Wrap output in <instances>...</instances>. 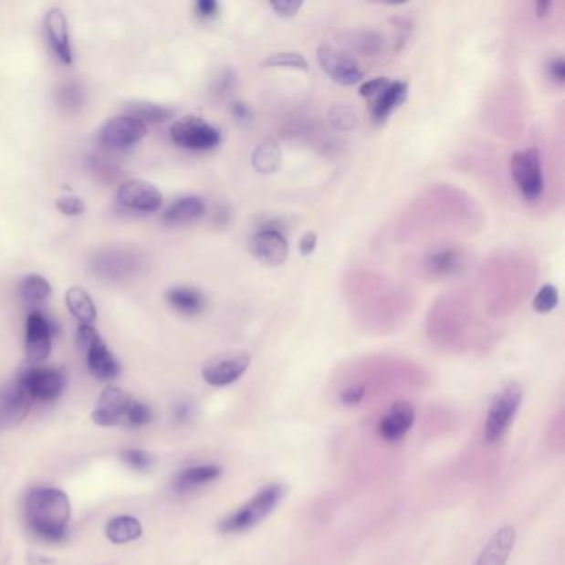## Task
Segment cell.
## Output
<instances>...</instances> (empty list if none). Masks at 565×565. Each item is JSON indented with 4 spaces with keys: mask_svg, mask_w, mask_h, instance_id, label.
<instances>
[{
    "mask_svg": "<svg viewBox=\"0 0 565 565\" xmlns=\"http://www.w3.org/2000/svg\"><path fill=\"white\" fill-rule=\"evenodd\" d=\"M72 507L68 496L57 487H37L28 494L26 516L28 526L47 540L65 538Z\"/></svg>",
    "mask_w": 565,
    "mask_h": 565,
    "instance_id": "obj_1",
    "label": "cell"
},
{
    "mask_svg": "<svg viewBox=\"0 0 565 565\" xmlns=\"http://www.w3.org/2000/svg\"><path fill=\"white\" fill-rule=\"evenodd\" d=\"M286 494V486L282 483H270L252 496L251 501L229 514L219 522V532L223 534H243L257 528L262 520L276 511Z\"/></svg>",
    "mask_w": 565,
    "mask_h": 565,
    "instance_id": "obj_2",
    "label": "cell"
},
{
    "mask_svg": "<svg viewBox=\"0 0 565 565\" xmlns=\"http://www.w3.org/2000/svg\"><path fill=\"white\" fill-rule=\"evenodd\" d=\"M522 398L524 392L518 383H509L494 395L486 414L485 430H483L486 443L496 445L503 440L504 434L511 428L512 422L519 412Z\"/></svg>",
    "mask_w": 565,
    "mask_h": 565,
    "instance_id": "obj_3",
    "label": "cell"
},
{
    "mask_svg": "<svg viewBox=\"0 0 565 565\" xmlns=\"http://www.w3.org/2000/svg\"><path fill=\"white\" fill-rule=\"evenodd\" d=\"M171 140L191 152H209L221 143V131L196 115L176 120L170 128Z\"/></svg>",
    "mask_w": 565,
    "mask_h": 565,
    "instance_id": "obj_4",
    "label": "cell"
},
{
    "mask_svg": "<svg viewBox=\"0 0 565 565\" xmlns=\"http://www.w3.org/2000/svg\"><path fill=\"white\" fill-rule=\"evenodd\" d=\"M512 180L520 191L522 198L538 201L544 191V173L538 150L530 148L526 152H516L511 156Z\"/></svg>",
    "mask_w": 565,
    "mask_h": 565,
    "instance_id": "obj_5",
    "label": "cell"
},
{
    "mask_svg": "<svg viewBox=\"0 0 565 565\" xmlns=\"http://www.w3.org/2000/svg\"><path fill=\"white\" fill-rule=\"evenodd\" d=\"M148 133V126L141 120L128 113L107 120L99 128V141L110 150H128L140 143Z\"/></svg>",
    "mask_w": 565,
    "mask_h": 565,
    "instance_id": "obj_6",
    "label": "cell"
},
{
    "mask_svg": "<svg viewBox=\"0 0 565 565\" xmlns=\"http://www.w3.org/2000/svg\"><path fill=\"white\" fill-rule=\"evenodd\" d=\"M18 383L24 388L28 398L34 402H54L62 395L65 377L57 368L32 365L22 371Z\"/></svg>",
    "mask_w": 565,
    "mask_h": 565,
    "instance_id": "obj_7",
    "label": "cell"
},
{
    "mask_svg": "<svg viewBox=\"0 0 565 565\" xmlns=\"http://www.w3.org/2000/svg\"><path fill=\"white\" fill-rule=\"evenodd\" d=\"M55 325L46 314L34 310L26 322V355L32 365L46 361L52 351Z\"/></svg>",
    "mask_w": 565,
    "mask_h": 565,
    "instance_id": "obj_8",
    "label": "cell"
},
{
    "mask_svg": "<svg viewBox=\"0 0 565 565\" xmlns=\"http://www.w3.org/2000/svg\"><path fill=\"white\" fill-rule=\"evenodd\" d=\"M249 365L251 357L246 351L225 353L207 361L206 367L203 368V378L211 386L233 385L247 371Z\"/></svg>",
    "mask_w": 565,
    "mask_h": 565,
    "instance_id": "obj_9",
    "label": "cell"
},
{
    "mask_svg": "<svg viewBox=\"0 0 565 565\" xmlns=\"http://www.w3.org/2000/svg\"><path fill=\"white\" fill-rule=\"evenodd\" d=\"M117 199L121 206L138 213H154L162 204V191L153 183L144 180L121 183L117 191Z\"/></svg>",
    "mask_w": 565,
    "mask_h": 565,
    "instance_id": "obj_10",
    "label": "cell"
},
{
    "mask_svg": "<svg viewBox=\"0 0 565 565\" xmlns=\"http://www.w3.org/2000/svg\"><path fill=\"white\" fill-rule=\"evenodd\" d=\"M416 413L410 402L396 400L378 422V436L385 443L395 445L403 440L414 424Z\"/></svg>",
    "mask_w": 565,
    "mask_h": 565,
    "instance_id": "obj_11",
    "label": "cell"
},
{
    "mask_svg": "<svg viewBox=\"0 0 565 565\" xmlns=\"http://www.w3.org/2000/svg\"><path fill=\"white\" fill-rule=\"evenodd\" d=\"M317 60L320 68L327 73L335 83L343 87H351L363 78V72L351 57L340 54L333 47L322 46L317 50Z\"/></svg>",
    "mask_w": 565,
    "mask_h": 565,
    "instance_id": "obj_12",
    "label": "cell"
},
{
    "mask_svg": "<svg viewBox=\"0 0 565 565\" xmlns=\"http://www.w3.org/2000/svg\"><path fill=\"white\" fill-rule=\"evenodd\" d=\"M249 252L260 264L267 267H278L288 260V239L284 237V234L277 231L259 229L249 239Z\"/></svg>",
    "mask_w": 565,
    "mask_h": 565,
    "instance_id": "obj_13",
    "label": "cell"
},
{
    "mask_svg": "<svg viewBox=\"0 0 565 565\" xmlns=\"http://www.w3.org/2000/svg\"><path fill=\"white\" fill-rule=\"evenodd\" d=\"M133 398L117 386H107L99 396V406L91 414V420L99 426L126 424V414Z\"/></svg>",
    "mask_w": 565,
    "mask_h": 565,
    "instance_id": "obj_14",
    "label": "cell"
},
{
    "mask_svg": "<svg viewBox=\"0 0 565 565\" xmlns=\"http://www.w3.org/2000/svg\"><path fill=\"white\" fill-rule=\"evenodd\" d=\"M141 266L140 256L125 249H107L93 257V270L103 278H123L131 276Z\"/></svg>",
    "mask_w": 565,
    "mask_h": 565,
    "instance_id": "obj_15",
    "label": "cell"
},
{
    "mask_svg": "<svg viewBox=\"0 0 565 565\" xmlns=\"http://www.w3.org/2000/svg\"><path fill=\"white\" fill-rule=\"evenodd\" d=\"M32 400L20 383L14 382L0 390V426L14 428L26 420Z\"/></svg>",
    "mask_w": 565,
    "mask_h": 565,
    "instance_id": "obj_16",
    "label": "cell"
},
{
    "mask_svg": "<svg viewBox=\"0 0 565 565\" xmlns=\"http://www.w3.org/2000/svg\"><path fill=\"white\" fill-rule=\"evenodd\" d=\"M46 32L50 47L54 54L58 57V60L65 65H70L73 62L72 44L68 34V22L62 9L54 7L47 12Z\"/></svg>",
    "mask_w": 565,
    "mask_h": 565,
    "instance_id": "obj_17",
    "label": "cell"
},
{
    "mask_svg": "<svg viewBox=\"0 0 565 565\" xmlns=\"http://www.w3.org/2000/svg\"><path fill=\"white\" fill-rule=\"evenodd\" d=\"M516 546V529L504 526L496 530L485 548L476 557L473 565H506Z\"/></svg>",
    "mask_w": 565,
    "mask_h": 565,
    "instance_id": "obj_18",
    "label": "cell"
},
{
    "mask_svg": "<svg viewBox=\"0 0 565 565\" xmlns=\"http://www.w3.org/2000/svg\"><path fill=\"white\" fill-rule=\"evenodd\" d=\"M81 351L87 353V363L91 375L99 378V380H113L120 375V363L115 359V355L108 351L105 341L101 340V337L97 335L93 340L89 341Z\"/></svg>",
    "mask_w": 565,
    "mask_h": 565,
    "instance_id": "obj_19",
    "label": "cell"
},
{
    "mask_svg": "<svg viewBox=\"0 0 565 565\" xmlns=\"http://www.w3.org/2000/svg\"><path fill=\"white\" fill-rule=\"evenodd\" d=\"M465 266V254L458 247L443 246L431 251L424 259V269L433 277H451Z\"/></svg>",
    "mask_w": 565,
    "mask_h": 565,
    "instance_id": "obj_20",
    "label": "cell"
},
{
    "mask_svg": "<svg viewBox=\"0 0 565 565\" xmlns=\"http://www.w3.org/2000/svg\"><path fill=\"white\" fill-rule=\"evenodd\" d=\"M206 214V203L199 196H183L171 204L162 219L166 225H183L196 223L203 215Z\"/></svg>",
    "mask_w": 565,
    "mask_h": 565,
    "instance_id": "obj_21",
    "label": "cell"
},
{
    "mask_svg": "<svg viewBox=\"0 0 565 565\" xmlns=\"http://www.w3.org/2000/svg\"><path fill=\"white\" fill-rule=\"evenodd\" d=\"M408 97V83L404 81H390L385 90L373 99L371 115L377 123H383L396 108L403 103Z\"/></svg>",
    "mask_w": 565,
    "mask_h": 565,
    "instance_id": "obj_22",
    "label": "cell"
},
{
    "mask_svg": "<svg viewBox=\"0 0 565 565\" xmlns=\"http://www.w3.org/2000/svg\"><path fill=\"white\" fill-rule=\"evenodd\" d=\"M166 300L174 310L184 315L203 314L207 307L206 296L199 288L189 286L170 288L166 294Z\"/></svg>",
    "mask_w": 565,
    "mask_h": 565,
    "instance_id": "obj_23",
    "label": "cell"
},
{
    "mask_svg": "<svg viewBox=\"0 0 565 565\" xmlns=\"http://www.w3.org/2000/svg\"><path fill=\"white\" fill-rule=\"evenodd\" d=\"M223 475V469L215 465H201V466L183 469L174 479V487L180 493H189L198 487L214 483L219 476Z\"/></svg>",
    "mask_w": 565,
    "mask_h": 565,
    "instance_id": "obj_24",
    "label": "cell"
},
{
    "mask_svg": "<svg viewBox=\"0 0 565 565\" xmlns=\"http://www.w3.org/2000/svg\"><path fill=\"white\" fill-rule=\"evenodd\" d=\"M65 304L78 322L91 325L97 320V306L85 288L78 286L68 288L65 294Z\"/></svg>",
    "mask_w": 565,
    "mask_h": 565,
    "instance_id": "obj_25",
    "label": "cell"
},
{
    "mask_svg": "<svg viewBox=\"0 0 565 565\" xmlns=\"http://www.w3.org/2000/svg\"><path fill=\"white\" fill-rule=\"evenodd\" d=\"M125 110L128 115L141 120L144 125L146 123H162V121L174 117L173 108L164 107V105L154 103V101H146V99L128 101Z\"/></svg>",
    "mask_w": 565,
    "mask_h": 565,
    "instance_id": "obj_26",
    "label": "cell"
},
{
    "mask_svg": "<svg viewBox=\"0 0 565 565\" xmlns=\"http://www.w3.org/2000/svg\"><path fill=\"white\" fill-rule=\"evenodd\" d=\"M143 534L141 522L131 516H118L108 522L107 538L113 544L133 542Z\"/></svg>",
    "mask_w": 565,
    "mask_h": 565,
    "instance_id": "obj_27",
    "label": "cell"
},
{
    "mask_svg": "<svg viewBox=\"0 0 565 565\" xmlns=\"http://www.w3.org/2000/svg\"><path fill=\"white\" fill-rule=\"evenodd\" d=\"M282 152L274 140H264L252 153V166L257 173L272 174L280 168Z\"/></svg>",
    "mask_w": 565,
    "mask_h": 565,
    "instance_id": "obj_28",
    "label": "cell"
},
{
    "mask_svg": "<svg viewBox=\"0 0 565 565\" xmlns=\"http://www.w3.org/2000/svg\"><path fill=\"white\" fill-rule=\"evenodd\" d=\"M18 292H20V296L27 304H40V302H44V300L48 298L50 292H52V288H50L48 280L44 276L28 274V276L20 280Z\"/></svg>",
    "mask_w": 565,
    "mask_h": 565,
    "instance_id": "obj_29",
    "label": "cell"
},
{
    "mask_svg": "<svg viewBox=\"0 0 565 565\" xmlns=\"http://www.w3.org/2000/svg\"><path fill=\"white\" fill-rule=\"evenodd\" d=\"M262 68H292V70H309V62L306 57L297 52H276L270 54L260 63Z\"/></svg>",
    "mask_w": 565,
    "mask_h": 565,
    "instance_id": "obj_30",
    "label": "cell"
},
{
    "mask_svg": "<svg viewBox=\"0 0 565 565\" xmlns=\"http://www.w3.org/2000/svg\"><path fill=\"white\" fill-rule=\"evenodd\" d=\"M557 304H559V290H557L556 286L546 284V286L539 288L538 294L532 300V309L538 314H549L556 309Z\"/></svg>",
    "mask_w": 565,
    "mask_h": 565,
    "instance_id": "obj_31",
    "label": "cell"
},
{
    "mask_svg": "<svg viewBox=\"0 0 565 565\" xmlns=\"http://www.w3.org/2000/svg\"><path fill=\"white\" fill-rule=\"evenodd\" d=\"M57 99L65 110H78L83 103V89L78 83H63L57 90Z\"/></svg>",
    "mask_w": 565,
    "mask_h": 565,
    "instance_id": "obj_32",
    "label": "cell"
},
{
    "mask_svg": "<svg viewBox=\"0 0 565 565\" xmlns=\"http://www.w3.org/2000/svg\"><path fill=\"white\" fill-rule=\"evenodd\" d=\"M329 117H330V123L341 131H349L359 125V117L349 105L333 107Z\"/></svg>",
    "mask_w": 565,
    "mask_h": 565,
    "instance_id": "obj_33",
    "label": "cell"
},
{
    "mask_svg": "<svg viewBox=\"0 0 565 565\" xmlns=\"http://www.w3.org/2000/svg\"><path fill=\"white\" fill-rule=\"evenodd\" d=\"M121 459L131 469H138V471H148L156 463L153 455L148 453V451H143V449H126L121 453Z\"/></svg>",
    "mask_w": 565,
    "mask_h": 565,
    "instance_id": "obj_34",
    "label": "cell"
},
{
    "mask_svg": "<svg viewBox=\"0 0 565 565\" xmlns=\"http://www.w3.org/2000/svg\"><path fill=\"white\" fill-rule=\"evenodd\" d=\"M152 418H153V413L150 410V406L133 400L131 404H130L128 414H126V424H130V426H144V424L152 422Z\"/></svg>",
    "mask_w": 565,
    "mask_h": 565,
    "instance_id": "obj_35",
    "label": "cell"
},
{
    "mask_svg": "<svg viewBox=\"0 0 565 565\" xmlns=\"http://www.w3.org/2000/svg\"><path fill=\"white\" fill-rule=\"evenodd\" d=\"M57 209L65 215H80L85 211V203L75 194H65L57 199Z\"/></svg>",
    "mask_w": 565,
    "mask_h": 565,
    "instance_id": "obj_36",
    "label": "cell"
},
{
    "mask_svg": "<svg viewBox=\"0 0 565 565\" xmlns=\"http://www.w3.org/2000/svg\"><path fill=\"white\" fill-rule=\"evenodd\" d=\"M390 80L385 77H380V78H373V80H368L360 87V97L368 99H375L382 91L385 90L388 87Z\"/></svg>",
    "mask_w": 565,
    "mask_h": 565,
    "instance_id": "obj_37",
    "label": "cell"
},
{
    "mask_svg": "<svg viewBox=\"0 0 565 565\" xmlns=\"http://www.w3.org/2000/svg\"><path fill=\"white\" fill-rule=\"evenodd\" d=\"M549 78L557 83V85H564L565 83V60L562 55H556L549 60L548 67Z\"/></svg>",
    "mask_w": 565,
    "mask_h": 565,
    "instance_id": "obj_38",
    "label": "cell"
},
{
    "mask_svg": "<svg viewBox=\"0 0 565 565\" xmlns=\"http://www.w3.org/2000/svg\"><path fill=\"white\" fill-rule=\"evenodd\" d=\"M365 395H367L365 386L357 383V385H351L341 392L340 402L343 404H347V406H355V404L363 402Z\"/></svg>",
    "mask_w": 565,
    "mask_h": 565,
    "instance_id": "obj_39",
    "label": "cell"
},
{
    "mask_svg": "<svg viewBox=\"0 0 565 565\" xmlns=\"http://www.w3.org/2000/svg\"><path fill=\"white\" fill-rule=\"evenodd\" d=\"M270 9L277 14L278 17H294L298 10L302 9V2H290V0H280V2H270Z\"/></svg>",
    "mask_w": 565,
    "mask_h": 565,
    "instance_id": "obj_40",
    "label": "cell"
},
{
    "mask_svg": "<svg viewBox=\"0 0 565 565\" xmlns=\"http://www.w3.org/2000/svg\"><path fill=\"white\" fill-rule=\"evenodd\" d=\"M196 16L201 18H214L219 14V4L215 0H199L194 5Z\"/></svg>",
    "mask_w": 565,
    "mask_h": 565,
    "instance_id": "obj_41",
    "label": "cell"
},
{
    "mask_svg": "<svg viewBox=\"0 0 565 565\" xmlns=\"http://www.w3.org/2000/svg\"><path fill=\"white\" fill-rule=\"evenodd\" d=\"M298 249L304 256L314 254L315 249H317V234L314 231L304 234L302 239H300V244H298Z\"/></svg>",
    "mask_w": 565,
    "mask_h": 565,
    "instance_id": "obj_42",
    "label": "cell"
},
{
    "mask_svg": "<svg viewBox=\"0 0 565 565\" xmlns=\"http://www.w3.org/2000/svg\"><path fill=\"white\" fill-rule=\"evenodd\" d=\"M233 115L237 121L247 123L251 120V108H249V105L243 103V101H237V103L233 105Z\"/></svg>",
    "mask_w": 565,
    "mask_h": 565,
    "instance_id": "obj_43",
    "label": "cell"
},
{
    "mask_svg": "<svg viewBox=\"0 0 565 565\" xmlns=\"http://www.w3.org/2000/svg\"><path fill=\"white\" fill-rule=\"evenodd\" d=\"M176 418L180 420V422H186L189 420L191 416H193V404L191 403H181L176 406Z\"/></svg>",
    "mask_w": 565,
    "mask_h": 565,
    "instance_id": "obj_44",
    "label": "cell"
},
{
    "mask_svg": "<svg viewBox=\"0 0 565 565\" xmlns=\"http://www.w3.org/2000/svg\"><path fill=\"white\" fill-rule=\"evenodd\" d=\"M550 7H552V4L548 2V0H540V2H536V16H538V17H546Z\"/></svg>",
    "mask_w": 565,
    "mask_h": 565,
    "instance_id": "obj_45",
    "label": "cell"
}]
</instances>
